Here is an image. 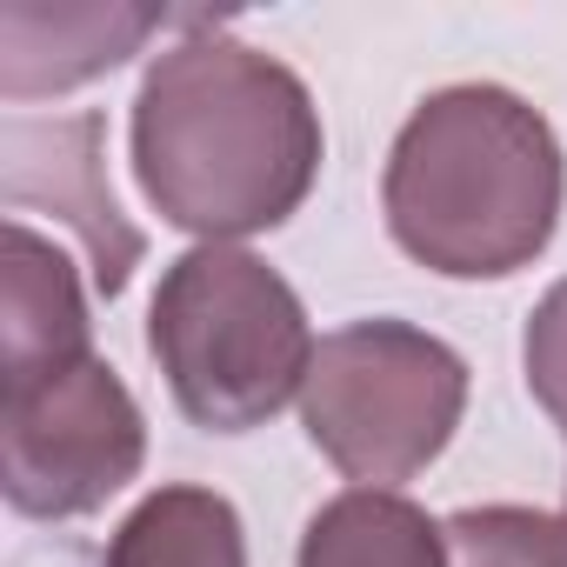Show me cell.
<instances>
[{
    "instance_id": "1",
    "label": "cell",
    "mask_w": 567,
    "mask_h": 567,
    "mask_svg": "<svg viewBox=\"0 0 567 567\" xmlns=\"http://www.w3.org/2000/svg\"><path fill=\"white\" fill-rule=\"evenodd\" d=\"M134 181L194 240H247L295 220L315 194L328 134L308 81L220 28L154 54L134 94Z\"/></svg>"
},
{
    "instance_id": "2",
    "label": "cell",
    "mask_w": 567,
    "mask_h": 567,
    "mask_svg": "<svg viewBox=\"0 0 567 567\" xmlns=\"http://www.w3.org/2000/svg\"><path fill=\"white\" fill-rule=\"evenodd\" d=\"M567 154L534 101L501 81L427 94L381 167V214L408 260L447 280H507L560 227Z\"/></svg>"
},
{
    "instance_id": "3",
    "label": "cell",
    "mask_w": 567,
    "mask_h": 567,
    "mask_svg": "<svg viewBox=\"0 0 567 567\" xmlns=\"http://www.w3.org/2000/svg\"><path fill=\"white\" fill-rule=\"evenodd\" d=\"M315 348L321 341L288 274L227 240L167 260L147 308V354L161 361L174 408L207 434L274 421L308 388Z\"/></svg>"
},
{
    "instance_id": "4",
    "label": "cell",
    "mask_w": 567,
    "mask_h": 567,
    "mask_svg": "<svg viewBox=\"0 0 567 567\" xmlns=\"http://www.w3.org/2000/svg\"><path fill=\"white\" fill-rule=\"evenodd\" d=\"M467 414V361L414 321H348L321 334L301 421L354 487H401L434 467Z\"/></svg>"
},
{
    "instance_id": "5",
    "label": "cell",
    "mask_w": 567,
    "mask_h": 567,
    "mask_svg": "<svg viewBox=\"0 0 567 567\" xmlns=\"http://www.w3.org/2000/svg\"><path fill=\"white\" fill-rule=\"evenodd\" d=\"M147 461V414L134 388L81 354L0 401V494L28 520H81L107 507Z\"/></svg>"
},
{
    "instance_id": "6",
    "label": "cell",
    "mask_w": 567,
    "mask_h": 567,
    "mask_svg": "<svg viewBox=\"0 0 567 567\" xmlns=\"http://www.w3.org/2000/svg\"><path fill=\"white\" fill-rule=\"evenodd\" d=\"M161 28L154 8H34V0H8L0 8V94L8 101H34V94H68L94 74H114L121 61H134L147 48V34Z\"/></svg>"
},
{
    "instance_id": "7",
    "label": "cell",
    "mask_w": 567,
    "mask_h": 567,
    "mask_svg": "<svg viewBox=\"0 0 567 567\" xmlns=\"http://www.w3.org/2000/svg\"><path fill=\"white\" fill-rule=\"evenodd\" d=\"M0 260H8L0 267V280H8V301H0V374H8V388L94 354V321L68 254L28 220H8Z\"/></svg>"
},
{
    "instance_id": "8",
    "label": "cell",
    "mask_w": 567,
    "mask_h": 567,
    "mask_svg": "<svg viewBox=\"0 0 567 567\" xmlns=\"http://www.w3.org/2000/svg\"><path fill=\"white\" fill-rule=\"evenodd\" d=\"M48 134V147H54V181H8V200L14 207H28V200H54V214H68L74 227H81V240H87V254H94V288L114 301L121 288H127V274H134V260H141V234L121 220V207H114V187L101 181V114H74V121H54V127H41Z\"/></svg>"
},
{
    "instance_id": "9",
    "label": "cell",
    "mask_w": 567,
    "mask_h": 567,
    "mask_svg": "<svg viewBox=\"0 0 567 567\" xmlns=\"http://www.w3.org/2000/svg\"><path fill=\"white\" fill-rule=\"evenodd\" d=\"M295 567H447V534L394 487H348L308 520Z\"/></svg>"
},
{
    "instance_id": "10",
    "label": "cell",
    "mask_w": 567,
    "mask_h": 567,
    "mask_svg": "<svg viewBox=\"0 0 567 567\" xmlns=\"http://www.w3.org/2000/svg\"><path fill=\"white\" fill-rule=\"evenodd\" d=\"M101 567H247L240 507L214 487H154L107 540Z\"/></svg>"
},
{
    "instance_id": "11",
    "label": "cell",
    "mask_w": 567,
    "mask_h": 567,
    "mask_svg": "<svg viewBox=\"0 0 567 567\" xmlns=\"http://www.w3.org/2000/svg\"><path fill=\"white\" fill-rule=\"evenodd\" d=\"M447 567H567V514L487 501L441 520Z\"/></svg>"
},
{
    "instance_id": "12",
    "label": "cell",
    "mask_w": 567,
    "mask_h": 567,
    "mask_svg": "<svg viewBox=\"0 0 567 567\" xmlns=\"http://www.w3.org/2000/svg\"><path fill=\"white\" fill-rule=\"evenodd\" d=\"M520 368H527V394L540 401V414L567 434V280H554L540 308L527 315Z\"/></svg>"
}]
</instances>
